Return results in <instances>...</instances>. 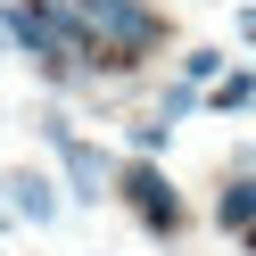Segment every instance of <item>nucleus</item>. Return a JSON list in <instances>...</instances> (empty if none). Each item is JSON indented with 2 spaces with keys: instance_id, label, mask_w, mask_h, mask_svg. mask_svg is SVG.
<instances>
[{
  "instance_id": "nucleus-1",
  "label": "nucleus",
  "mask_w": 256,
  "mask_h": 256,
  "mask_svg": "<svg viewBox=\"0 0 256 256\" xmlns=\"http://www.w3.org/2000/svg\"><path fill=\"white\" fill-rule=\"evenodd\" d=\"M34 132L50 140V157H58V190H66L74 206L116 198V157H108L100 140H83V132H74V116H66V108H42V116H34Z\"/></svg>"
},
{
  "instance_id": "nucleus-2",
  "label": "nucleus",
  "mask_w": 256,
  "mask_h": 256,
  "mask_svg": "<svg viewBox=\"0 0 256 256\" xmlns=\"http://www.w3.org/2000/svg\"><path fill=\"white\" fill-rule=\"evenodd\" d=\"M116 198L132 206V223L157 240V248H174V240L190 232V206H182V190L166 182L157 157H124V166H116Z\"/></svg>"
},
{
  "instance_id": "nucleus-3",
  "label": "nucleus",
  "mask_w": 256,
  "mask_h": 256,
  "mask_svg": "<svg viewBox=\"0 0 256 256\" xmlns=\"http://www.w3.org/2000/svg\"><path fill=\"white\" fill-rule=\"evenodd\" d=\"M91 17V34H100V50H108V66H140V58H157L166 50V17H157L149 0H74Z\"/></svg>"
},
{
  "instance_id": "nucleus-4",
  "label": "nucleus",
  "mask_w": 256,
  "mask_h": 256,
  "mask_svg": "<svg viewBox=\"0 0 256 256\" xmlns=\"http://www.w3.org/2000/svg\"><path fill=\"white\" fill-rule=\"evenodd\" d=\"M0 198L17 206V215L34 223V232H50V223L66 215V198H58V182H50L42 166H17V174H0Z\"/></svg>"
},
{
  "instance_id": "nucleus-5",
  "label": "nucleus",
  "mask_w": 256,
  "mask_h": 256,
  "mask_svg": "<svg viewBox=\"0 0 256 256\" xmlns=\"http://www.w3.org/2000/svg\"><path fill=\"white\" fill-rule=\"evenodd\" d=\"M215 223H223V232H232L240 248L256 256V174H240V166H232V182L215 190Z\"/></svg>"
},
{
  "instance_id": "nucleus-6",
  "label": "nucleus",
  "mask_w": 256,
  "mask_h": 256,
  "mask_svg": "<svg viewBox=\"0 0 256 256\" xmlns=\"http://www.w3.org/2000/svg\"><path fill=\"white\" fill-rule=\"evenodd\" d=\"M206 108H215V116H248L256 108V66H232L215 91H206Z\"/></svg>"
},
{
  "instance_id": "nucleus-7",
  "label": "nucleus",
  "mask_w": 256,
  "mask_h": 256,
  "mask_svg": "<svg viewBox=\"0 0 256 256\" xmlns=\"http://www.w3.org/2000/svg\"><path fill=\"white\" fill-rule=\"evenodd\" d=\"M198 108H206V91H190L182 74H174V83L157 91V124H182V116H198Z\"/></svg>"
},
{
  "instance_id": "nucleus-8",
  "label": "nucleus",
  "mask_w": 256,
  "mask_h": 256,
  "mask_svg": "<svg viewBox=\"0 0 256 256\" xmlns=\"http://www.w3.org/2000/svg\"><path fill=\"white\" fill-rule=\"evenodd\" d=\"M182 83H190V91H198V83H223V50H206V42L182 50Z\"/></svg>"
},
{
  "instance_id": "nucleus-9",
  "label": "nucleus",
  "mask_w": 256,
  "mask_h": 256,
  "mask_svg": "<svg viewBox=\"0 0 256 256\" xmlns=\"http://www.w3.org/2000/svg\"><path fill=\"white\" fill-rule=\"evenodd\" d=\"M124 140H132V157H166V149H174V124H157V116H140V124H132V132H124Z\"/></svg>"
},
{
  "instance_id": "nucleus-10",
  "label": "nucleus",
  "mask_w": 256,
  "mask_h": 256,
  "mask_svg": "<svg viewBox=\"0 0 256 256\" xmlns=\"http://www.w3.org/2000/svg\"><path fill=\"white\" fill-rule=\"evenodd\" d=\"M240 34H248V42H256V0H248V8H240Z\"/></svg>"
},
{
  "instance_id": "nucleus-11",
  "label": "nucleus",
  "mask_w": 256,
  "mask_h": 256,
  "mask_svg": "<svg viewBox=\"0 0 256 256\" xmlns=\"http://www.w3.org/2000/svg\"><path fill=\"white\" fill-rule=\"evenodd\" d=\"M0 50H8V25H0Z\"/></svg>"
},
{
  "instance_id": "nucleus-12",
  "label": "nucleus",
  "mask_w": 256,
  "mask_h": 256,
  "mask_svg": "<svg viewBox=\"0 0 256 256\" xmlns=\"http://www.w3.org/2000/svg\"><path fill=\"white\" fill-rule=\"evenodd\" d=\"M0 206H8V198H0Z\"/></svg>"
}]
</instances>
